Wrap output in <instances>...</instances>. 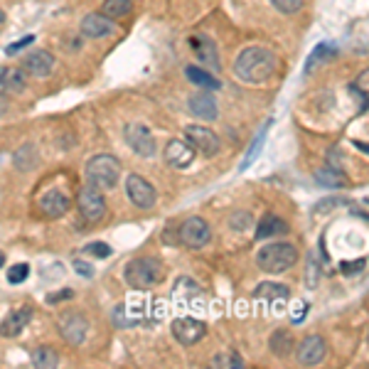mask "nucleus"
<instances>
[{
    "mask_svg": "<svg viewBox=\"0 0 369 369\" xmlns=\"http://www.w3.org/2000/svg\"><path fill=\"white\" fill-rule=\"evenodd\" d=\"M184 138L190 143V148L195 153H202V155H217L219 153V138L214 131L205 129V126H187L184 129Z\"/></svg>",
    "mask_w": 369,
    "mask_h": 369,
    "instance_id": "7",
    "label": "nucleus"
},
{
    "mask_svg": "<svg viewBox=\"0 0 369 369\" xmlns=\"http://www.w3.org/2000/svg\"><path fill=\"white\" fill-rule=\"evenodd\" d=\"M30 320H32V308H17V310H12V313L0 323V335L17 337Z\"/></svg>",
    "mask_w": 369,
    "mask_h": 369,
    "instance_id": "16",
    "label": "nucleus"
},
{
    "mask_svg": "<svg viewBox=\"0 0 369 369\" xmlns=\"http://www.w3.org/2000/svg\"><path fill=\"white\" fill-rule=\"evenodd\" d=\"M35 42V37L30 35V37H23V39H17L15 45H10V47H6V55H15L17 50H23V47H28V45H32Z\"/></svg>",
    "mask_w": 369,
    "mask_h": 369,
    "instance_id": "37",
    "label": "nucleus"
},
{
    "mask_svg": "<svg viewBox=\"0 0 369 369\" xmlns=\"http://www.w3.org/2000/svg\"><path fill=\"white\" fill-rule=\"evenodd\" d=\"M269 347L276 357H288L293 352V347H296V340H293V335L288 330H276L269 340Z\"/></svg>",
    "mask_w": 369,
    "mask_h": 369,
    "instance_id": "22",
    "label": "nucleus"
},
{
    "mask_svg": "<svg viewBox=\"0 0 369 369\" xmlns=\"http://www.w3.org/2000/svg\"><path fill=\"white\" fill-rule=\"evenodd\" d=\"M249 222H252V217L249 214H241V212H236L234 217H231V229H236V231H241V227H249Z\"/></svg>",
    "mask_w": 369,
    "mask_h": 369,
    "instance_id": "36",
    "label": "nucleus"
},
{
    "mask_svg": "<svg viewBox=\"0 0 369 369\" xmlns=\"http://www.w3.org/2000/svg\"><path fill=\"white\" fill-rule=\"evenodd\" d=\"M315 180L325 187H347V178L340 168H320L315 173Z\"/></svg>",
    "mask_w": 369,
    "mask_h": 369,
    "instance_id": "27",
    "label": "nucleus"
},
{
    "mask_svg": "<svg viewBox=\"0 0 369 369\" xmlns=\"http://www.w3.org/2000/svg\"><path fill=\"white\" fill-rule=\"evenodd\" d=\"M254 296L261 298V301H269L271 305H283L288 301V296H291V291H288V285H281V283H261L256 285Z\"/></svg>",
    "mask_w": 369,
    "mask_h": 369,
    "instance_id": "20",
    "label": "nucleus"
},
{
    "mask_svg": "<svg viewBox=\"0 0 369 369\" xmlns=\"http://www.w3.org/2000/svg\"><path fill=\"white\" fill-rule=\"evenodd\" d=\"M123 278L133 291H148V288H153V285L162 281V263L153 256L133 258L123 271Z\"/></svg>",
    "mask_w": 369,
    "mask_h": 369,
    "instance_id": "2",
    "label": "nucleus"
},
{
    "mask_svg": "<svg viewBox=\"0 0 369 369\" xmlns=\"http://www.w3.org/2000/svg\"><path fill=\"white\" fill-rule=\"evenodd\" d=\"M283 231H288V227H285L283 219L274 217V214H269V217H263L261 222H258V229H256V239H271V236L276 234H283Z\"/></svg>",
    "mask_w": 369,
    "mask_h": 369,
    "instance_id": "24",
    "label": "nucleus"
},
{
    "mask_svg": "<svg viewBox=\"0 0 369 369\" xmlns=\"http://www.w3.org/2000/svg\"><path fill=\"white\" fill-rule=\"evenodd\" d=\"M209 239H212V229L202 217L184 219L182 227H180V241L187 249H202V246L209 244Z\"/></svg>",
    "mask_w": 369,
    "mask_h": 369,
    "instance_id": "5",
    "label": "nucleus"
},
{
    "mask_svg": "<svg viewBox=\"0 0 369 369\" xmlns=\"http://www.w3.org/2000/svg\"><path fill=\"white\" fill-rule=\"evenodd\" d=\"M266 131H269V123L263 126V131L256 135V138H254L252 146H249V153H246V158H244V160H241L239 170H246V168H249V165H252L254 160H256V155H258V153H261V148H263V140H266Z\"/></svg>",
    "mask_w": 369,
    "mask_h": 369,
    "instance_id": "29",
    "label": "nucleus"
},
{
    "mask_svg": "<svg viewBox=\"0 0 369 369\" xmlns=\"http://www.w3.org/2000/svg\"><path fill=\"white\" fill-rule=\"evenodd\" d=\"M184 72H187V79H190L192 84L202 86V89L214 91V89H219V86H222V82H219L217 77H212V74L205 72V69H200V67H187Z\"/></svg>",
    "mask_w": 369,
    "mask_h": 369,
    "instance_id": "25",
    "label": "nucleus"
},
{
    "mask_svg": "<svg viewBox=\"0 0 369 369\" xmlns=\"http://www.w3.org/2000/svg\"><path fill=\"white\" fill-rule=\"evenodd\" d=\"M126 195L140 209H148L155 205V187L140 175H129L126 178Z\"/></svg>",
    "mask_w": 369,
    "mask_h": 369,
    "instance_id": "9",
    "label": "nucleus"
},
{
    "mask_svg": "<svg viewBox=\"0 0 369 369\" xmlns=\"http://www.w3.org/2000/svg\"><path fill=\"white\" fill-rule=\"evenodd\" d=\"M165 160H168V165H173V168L184 170L187 165H192V160H195V151L190 148V143L170 140L168 146H165Z\"/></svg>",
    "mask_w": 369,
    "mask_h": 369,
    "instance_id": "15",
    "label": "nucleus"
},
{
    "mask_svg": "<svg viewBox=\"0 0 369 369\" xmlns=\"http://www.w3.org/2000/svg\"><path fill=\"white\" fill-rule=\"evenodd\" d=\"M362 266H364V258H359V261L340 263V271L345 276H354V274H359V271H362Z\"/></svg>",
    "mask_w": 369,
    "mask_h": 369,
    "instance_id": "35",
    "label": "nucleus"
},
{
    "mask_svg": "<svg viewBox=\"0 0 369 369\" xmlns=\"http://www.w3.org/2000/svg\"><path fill=\"white\" fill-rule=\"evenodd\" d=\"M12 160H15V168L17 170H25V173H28V170H35L37 168V162H39V153H37V148L32 146V143H28V146H20L15 151V158H12Z\"/></svg>",
    "mask_w": 369,
    "mask_h": 369,
    "instance_id": "23",
    "label": "nucleus"
},
{
    "mask_svg": "<svg viewBox=\"0 0 369 369\" xmlns=\"http://www.w3.org/2000/svg\"><path fill=\"white\" fill-rule=\"evenodd\" d=\"M170 330H173V337L180 342V345L190 347V345H197V342L205 337L207 325L202 323V320H195V318H178Z\"/></svg>",
    "mask_w": 369,
    "mask_h": 369,
    "instance_id": "10",
    "label": "nucleus"
},
{
    "mask_svg": "<svg viewBox=\"0 0 369 369\" xmlns=\"http://www.w3.org/2000/svg\"><path fill=\"white\" fill-rule=\"evenodd\" d=\"M77 205H79L82 217L89 219V222H99V219L106 214V200H104L101 190H96L94 184H86L84 190L79 192Z\"/></svg>",
    "mask_w": 369,
    "mask_h": 369,
    "instance_id": "8",
    "label": "nucleus"
},
{
    "mask_svg": "<svg viewBox=\"0 0 369 369\" xmlns=\"http://www.w3.org/2000/svg\"><path fill=\"white\" fill-rule=\"evenodd\" d=\"M212 367H229V369H241L244 367V359L236 352H219L212 357Z\"/></svg>",
    "mask_w": 369,
    "mask_h": 369,
    "instance_id": "30",
    "label": "nucleus"
},
{
    "mask_svg": "<svg viewBox=\"0 0 369 369\" xmlns=\"http://www.w3.org/2000/svg\"><path fill=\"white\" fill-rule=\"evenodd\" d=\"M59 298H72V291H62V293H57V296H50V303L59 301Z\"/></svg>",
    "mask_w": 369,
    "mask_h": 369,
    "instance_id": "41",
    "label": "nucleus"
},
{
    "mask_svg": "<svg viewBox=\"0 0 369 369\" xmlns=\"http://www.w3.org/2000/svg\"><path fill=\"white\" fill-rule=\"evenodd\" d=\"M3 263H6V254L0 252V269H3Z\"/></svg>",
    "mask_w": 369,
    "mask_h": 369,
    "instance_id": "42",
    "label": "nucleus"
},
{
    "mask_svg": "<svg viewBox=\"0 0 369 369\" xmlns=\"http://www.w3.org/2000/svg\"><path fill=\"white\" fill-rule=\"evenodd\" d=\"M118 178H121V162L108 153L94 155L86 162V180H89V184H94L96 190H113Z\"/></svg>",
    "mask_w": 369,
    "mask_h": 369,
    "instance_id": "3",
    "label": "nucleus"
},
{
    "mask_svg": "<svg viewBox=\"0 0 369 369\" xmlns=\"http://www.w3.org/2000/svg\"><path fill=\"white\" fill-rule=\"evenodd\" d=\"M62 337L72 345H82L86 337V320L82 315H67V318L62 320Z\"/></svg>",
    "mask_w": 369,
    "mask_h": 369,
    "instance_id": "19",
    "label": "nucleus"
},
{
    "mask_svg": "<svg viewBox=\"0 0 369 369\" xmlns=\"http://www.w3.org/2000/svg\"><path fill=\"white\" fill-rule=\"evenodd\" d=\"M25 74L20 69H0V94H20L25 91Z\"/></svg>",
    "mask_w": 369,
    "mask_h": 369,
    "instance_id": "21",
    "label": "nucleus"
},
{
    "mask_svg": "<svg viewBox=\"0 0 369 369\" xmlns=\"http://www.w3.org/2000/svg\"><path fill=\"white\" fill-rule=\"evenodd\" d=\"M187 108H190V113L195 118H200V121H214L217 118V101H214V96L209 94L207 89L197 91V94L190 96V101H187Z\"/></svg>",
    "mask_w": 369,
    "mask_h": 369,
    "instance_id": "12",
    "label": "nucleus"
},
{
    "mask_svg": "<svg viewBox=\"0 0 369 369\" xmlns=\"http://www.w3.org/2000/svg\"><path fill=\"white\" fill-rule=\"evenodd\" d=\"M192 47H195V55L197 59L202 62V67H212V69H219V57H217V45H214L209 37H192L190 39Z\"/></svg>",
    "mask_w": 369,
    "mask_h": 369,
    "instance_id": "18",
    "label": "nucleus"
},
{
    "mask_svg": "<svg viewBox=\"0 0 369 369\" xmlns=\"http://www.w3.org/2000/svg\"><path fill=\"white\" fill-rule=\"evenodd\" d=\"M28 276H30V266H28V263H15V266H10V269H8V281H10L12 285L28 281Z\"/></svg>",
    "mask_w": 369,
    "mask_h": 369,
    "instance_id": "32",
    "label": "nucleus"
},
{
    "mask_svg": "<svg viewBox=\"0 0 369 369\" xmlns=\"http://www.w3.org/2000/svg\"><path fill=\"white\" fill-rule=\"evenodd\" d=\"M74 269H77L79 276H86V278H91V276H94V269H91L89 263H86V261H79V258L74 261Z\"/></svg>",
    "mask_w": 369,
    "mask_h": 369,
    "instance_id": "38",
    "label": "nucleus"
},
{
    "mask_svg": "<svg viewBox=\"0 0 369 369\" xmlns=\"http://www.w3.org/2000/svg\"><path fill=\"white\" fill-rule=\"evenodd\" d=\"M175 296L178 298H197L200 296V285L192 278H178L175 283Z\"/></svg>",
    "mask_w": 369,
    "mask_h": 369,
    "instance_id": "31",
    "label": "nucleus"
},
{
    "mask_svg": "<svg viewBox=\"0 0 369 369\" xmlns=\"http://www.w3.org/2000/svg\"><path fill=\"white\" fill-rule=\"evenodd\" d=\"M305 310H308V303H301V305H298V310L293 313V323H301V320L305 318Z\"/></svg>",
    "mask_w": 369,
    "mask_h": 369,
    "instance_id": "39",
    "label": "nucleus"
},
{
    "mask_svg": "<svg viewBox=\"0 0 369 369\" xmlns=\"http://www.w3.org/2000/svg\"><path fill=\"white\" fill-rule=\"evenodd\" d=\"M298 261V252L293 244H269L261 246L256 254L258 269L266 274H283Z\"/></svg>",
    "mask_w": 369,
    "mask_h": 369,
    "instance_id": "4",
    "label": "nucleus"
},
{
    "mask_svg": "<svg viewBox=\"0 0 369 369\" xmlns=\"http://www.w3.org/2000/svg\"><path fill=\"white\" fill-rule=\"evenodd\" d=\"M131 10H133L131 0H104V6H101V15H106L108 20H121Z\"/></svg>",
    "mask_w": 369,
    "mask_h": 369,
    "instance_id": "26",
    "label": "nucleus"
},
{
    "mask_svg": "<svg viewBox=\"0 0 369 369\" xmlns=\"http://www.w3.org/2000/svg\"><path fill=\"white\" fill-rule=\"evenodd\" d=\"M116 32V25L113 20H108L106 15H101V12H89V15L82 20V35L91 39H99V37H108V35Z\"/></svg>",
    "mask_w": 369,
    "mask_h": 369,
    "instance_id": "13",
    "label": "nucleus"
},
{
    "mask_svg": "<svg viewBox=\"0 0 369 369\" xmlns=\"http://www.w3.org/2000/svg\"><path fill=\"white\" fill-rule=\"evenodd\" d=\"M3 20H6V12H3V10H0V23H3Z\"/></svg>",
    "mask_w": 369,
    "mask_h": 369,
    "instance_id": "43",
    "label": "nucleus"
},
{
    "mask_svg": "<svg viewBox=\"0 0 369 369\" xmlns=\"http://www.w3.org/2000/svg\"><path fill=\"white\" fill-rule=\"evenodd\" d=\"M296 359L303 364V367H313V364H320L328 354V345L320 335H308L305 340H301V345H296Z\"/></svg>",
    "mask_w": 369,
    "mask_h": 369,
    "instance_id": "11",
    "label": "nucleus"
},
{
    "mask_svg": "<svg viewBox=\"0 0 369 369\" xmlns=\"http://www.w3.org/2000/svg\"><path fill=\"white\" fill-rule=\"evenodd\" d=\"M123 135H126V143H129V148L133 153H138V155H143V158L155 155V151H158L155 138H153V133L143 123H131V126H126Z\"/></svg>",
    "mask_w": 369,
    "mask_h": 369,
    "instance_id": "6",
    "label": "nucleus"
},
{
    "mask_svg": "<svg viewBox=\"0 0 369 369\" xmlns=\"http://www.w3.org/2000/svg\"><path fill=\"white\" fill-rule=\"evenodd\" d=\"M32 364L39 369H55L57 364H59V357H57V352L52 350V347H37L32 354Z\"/></svg>",
    "mask_w": 369,
    "mask_h": 369,
    "instance_id": "28",
    "label": "nucleus"
},
{
    "mask_svg": "<svg viewBox=\"0 0 369 369\" xmlns=\"http://www.w3.org/2000/svg\"><path fill=\"white\" fill-rule=\"evenodd\" d=\"M271 3H274L276 10H281L283 15H293V12L301 10L305 0H271Z\"/></svg>",
    "mask_w": 369,
    "mask_h": 369,
    "instance_id": "33",
    "label": "nucleus"
},
{
    "mask_svg": "<svg viewBox=\"0 0 369 369\" xmlns=\"http://www.w3.org/2000/svg\"><path fill=\"white\" fill-rule=\"evenodd\" d=\"M335 205H342V200H325L318 205V212H328V207H335Z\"/></svg>",
    "mask_w": 369,
    "mask_h": 369,
    "instance_id": "40",
    "label": "nucleus"
},
{
    "mask_svg": "<svg viewBox=\"0 0 369 369\" xmlns=\"http://www.w3.org/2000/svg\"><path fill=\"white\" fill-rule=\"evenodd\" d=\"M84 254H89V256H96V258H108V256H111V246L104 244V241H94V244L86 246Z\"/></svg>",
    "mask_w": 369,
    "mask_h": 369,
    "instance_id": "34",
    "label": "nucleus"
},
{
    "mask_svg": "<svg viewBox=\"0 0 369 369\" xmlns=\"http://www.w3.org/2000/svg\"><path fill=\"white\" fill-rule=\"evenodd\" d=\"M69 197L64 195V192H59V190H50L47 192L42 200H39V209H42V214L45 217H50V219H59V217H64V214L69 212Z\"/></svg>",
    "mask_w": 369,
    "mask_h": 369,
    "instance_id": "14",
    "label": "nucleus"
},
{
    "mask_svg": "<svg viewBox=\"0 0 369 369\" xmlns=\"http://www.w3.org/2000/svg\"><path fill=\"white\" fill-rule=\"evenodd\" d=\"M52 67H55V57L50 55V52H30L28 57H25V64L23 69L28 74H32V77H47V74L52 72Z\"/></svg>",
    "mask_w": 369,
    "mask_h": 369,
    "instance_id": "17",
    "label": "nucleus"
},
{
    "mask_svg": "<svg viewBox=\"0 0 369 369\" xmlns=\"http://www.w3.org/2000/svg\"><path fill=\"white\" fill-rule=\"evenodd\" d=\"M278 59L274 52L263 47H246L234 59V77L246 82V84H263L276 74Z\"/></svg>",
    "mask_w": 369,
    "mask_h": 369,
    "instance_id": "1",
    "label": "nucleus"
}]
</instances>
